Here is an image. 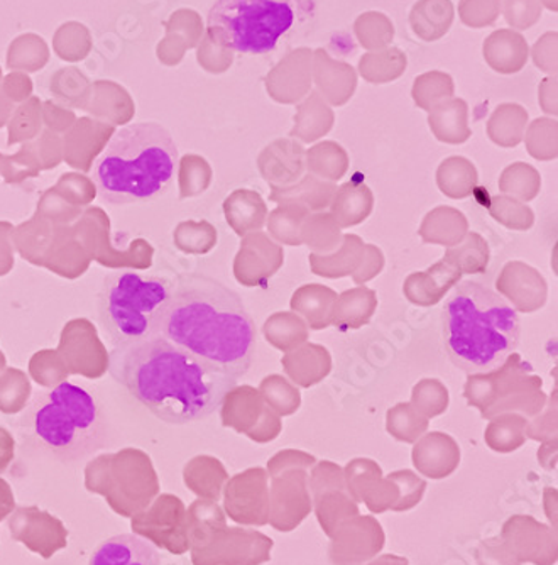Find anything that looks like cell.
Wrapping results in <instances>:
<instances>
[{"mask_svg": "<svg viewBox=\"0 0 558 565\" xmlns=\"http://www.w3.org/2000/svg\"><path fill=\"white\" fill-rule=\"evenodd\" d=\"M88 565H163V562L151 542L132 533H122L101 542Z\"/></svg>", "mask_w": 558, "mask_h": 565, "instance_id": "13", "label": "cell"}, {"mask_svg": "<svg viewBox=\"0 0 558 565\" xmlns=\"http://www.w3.org/2000/svg\"><path fill=\"white\" fill-rule=\"evenodd\" d=\"M436 182L443 195L452 200H464L477 189L479 174L468 158L452 157L440 164Z\"/></svg>", "mask_w": 558, "mask_h": 565, "instance_id": "23", "label": "cell"}, {"mask_svg": "<svg viewBox=\"0 0 558 565\" xmlns=\"http://www.w3.org/2000/svg\"><path fill=\"white\" fill-rule=\"evenodd\" d=\"M334 124V116L322 106L315 107L310 104L300 110L297 117V127H294L291 136L301 139L303 142H313L315 139L322 138L330 131V127Z\"/></svg>", "mask_w": 558, "mask_h": 565, "instance_id": "37", "label": "cell"}, {"mask_svg": "<svg viewBox=\"0 0 558 565\" xmlns=\"http://www.w3.org/2000/svg\"><path fill=\"white\" fill-rule=\"evenodd\" d=\"M283 263V246L275 243L269 234L258 231L243 237L234 262V276L243 287H262L281 269Z\"/></svg>", "mask_w": 558, "mask_h": 565, "instance_id": "8", "label": "cell"}, {"mask_svg": "<svg viewBox=\"0 0 558 565\" xmlns=\"http://www.w3.org/2000/svg\"><path fill=\"white\" fill-rule=\"evenodd\" d=\"M544 381L537 374H526L515 388L509 390L496 405L491 406L487 412H484L486 417L493 415L504 414V412H522L525 415H537L545 403H547V395H545Z\"/></svg>", "mask_w": 558, "mask_h": 565, "instance_id": "22", "label": "cell"}, {"mask_svg": "<svg viewBox=\"0 0 558 565\" xmlns=\"http://www.w3.org/2000/svg\"><path fill=\"white\" fill-rule=\"evenodd\" d=\"M411 405L425 417L443 414L449 406V390L436 377H425L415 384L411 392Z\"/></svg>", "mask_w": 558, "mask_h": 565, "instance_id": "35", "label": "cell"}, {"mask_svg": "<svg viewBox=\"0 0 558 565\" xmlns=\"http://www.w3.org/2000/svg\"><path fill=\"white\" fill-rule=\"evenodd\" d=\"M110 374L161 422L193 424L215 414L237 380L167 339L116 345Z\"/></svg>", "mask_w": 558, "mask_h": 565, "instance_id": "1", "label": "cell"}, {"mask_svg": "<svg viewBox=\"0 0 558 565\" xmlns=\"http://www.w3.org/2000/svg\"><path fill=\"white\" fill-rule=\"evenodd\" d=\"M309 214L307 209L294 205V203H279L278 207L266 218L269 237L275 243L285 244V246H301L300 228L304 217Z\"/></svg>", "mask_w": 558, "mask_h": 565, "instance_id": "30", "label": "cell"}, {"mask_svg": "<svg viewBox=\"0 0 558 565\" xmlns=\"http://www.w3.org/2000/svg\"><path fill=\"white\" fill-rule=\"evenodd\" d=\"M385 263L386 259L383 250L374 246V244H366V246H364L363 262H361L357 271L352 275V279H354V282H357V287H361L364 282L376 278V276L385 269Z\"/></svg>", "mask_w": 558, "mask_h": 565, "instance_id": "41", "label": "cell"}, {"mask_svg": "<svg viewBox=\"0 0 558 565\" xmlns=\"http://www.w3.org/2000/svg\"><path fill=\"white\" fill-rule=\"evenodd\" d=\"M157 335L240 380L256 352V327L239 295L200 273L174 276ZM154 335V338H157Z\"/></svg>", "mask_w": 558, "mask_h": 565, "instance_id": "2", "label": "cell"}, {"mask_svg": "<svg viewBox=\"0 0 558 565\" xmlns=\"http://www.w3.org/2000/svg\"><path fill=\"white\" fill-rule=\"evenodd\" d=\"M496 290L519 313L538 312L548 301L547 279L537 268L523 262H509L503 266L496 279Z\"/></svg>", "mask_w": 558, "mask_h": 565, "instance_id": "9", "label": "cell"}, {"mask_svg": "<svg viewBox=\"0 0 558 565\" xmlns=\"http://www.w3.org/2000/svg\"><path fill=\"white\" fill-rule=\"evenodd\" d=\"M176 243L186 253L205 254L217 244V231L208 222H185L178 227Z\"/></svg>", "mask_w": 558, "mask_h": 565, "instance_id": "38", "label": "cell"}, {"mask_svg": "<svg viewBox=\"0 0 558 565\" xmlns=\"http://www.w3.org/2000/svg\"><path fill=\"white\" fill-rule=\"evenodd\" d=\"M304 164L310 174L337 183L347 174L348 157L337 142H320L304 152Z\"/></svg>", "mask_w": 558, "mask_h": 565, "instance_id": "26", "label": "cell"}, {"mask_svg": "<svg viewBox=\"0 0 558 565\" xmlns=\"http://www.w3.org/2000/svg\"><path fill=\"white\" fill-rule=\"evenodd\" d=\"M529 373L532 370L523 361L522 355L513 352L496 370L490 373L469 374L464 384V396L469 405L475 406L484 414Z\"/></svg>", "mask_w": 558, "mask_h": 565, "instance_id": "10", "label": "cell"}, {"mask_svg": "<svg viewBox=\"0 0 558 565\" xmlns=\"http://www.w3.org/2000/svg\"><path fill=\"white\" fill-rule=\"evenodd\" d=\"M389 430L401 439H410L427 428V418L421 417L410 403H399L388 414Z\"/></svg>", "mask_w": 558, "mask_h": 565, "instance_id": "39", "label": "cell"}, {"mask_svg": "<svg viewBox=\"0 0 558 565\" xmlns=\"http://www.w3.org/2000/svg\"><path fill=\"white\" fill-rule=\"evenodd\" d=\"M258 392L266 405L279 415L293 414L301 403L300 390L281 374L266 376L259 384Z\"/></svg>", "mask_w": 558, "mask_h": 565, "instance_id": "32", "label": "cell"}, {"mask_svg": "<svg viewBox=\"0 0 558 565\" xmlns=\"http://www.w3.org/2000/svg\"><path fill=\"white\" fill-rule=\"evenodd\" d=\"M525 124V110L516 106H503V109L491 117L487 132L491 141L496 142L501 148H515L522 142Z\"/></svg>", "mask_w": 558, "mask_h": 565, "instance_id": "33", "label": "cell"}, {"mask_svg": "<svg viewBox=\"0 0 558 565\" xmlns=\"http://www.w3.org/2000/svg\"><path fill=\"white\" fill-rule=\"evenodd\" d=\"M541 189V177L537 168L528 163H513L501 173V195L512 196L519 202H533Z\"/></svg>", "mask_w": 558, "mask_h": 565, "instance_id": "31", "label": "cell"}, {"mask_svg": "<svg viewBox=\"0 0 558 565\" xmlns=\"http://www.w3.org/2000/svg\"><path fill=\"white\" fill-rule=\"evenodd\" d=\"M171 290L173 279L160 275L132 269L107 275L98 295V317L114 348L154 338Z\"/></svg>", "mask_w": 558, "mask_h": 565, "instance_id": "6", "label": "cell"}, {"mask_svg": "<svg viewBox=\"0 0 558 565\" xmlns=\"http://www.w3.org/2000/svg\"><path fill=\"white\" fill-rule=\"evenodd\" d=\"M266 341L278 349V351L287 352L300 348L301 344L309 341L310 329L304 320L294 312H276L266 320L262 327Z\"/></svg>", "mask_w": 558, "mask_h": 565, "instance_id": "24", "label": "cell"}, {"mask_svg": "<svg viewBox=\"0 0 558 565\" xmlns=\"http://www.w3.org/2000/svg\"><path fill=\"white\" fill-rule=\"evenodd\" d=\"M212 170L202 158L186 157L182 164V195L190 196L202 193L211 185Z\"/></svg>", "mask_w": 558, "mask_h": 565, "instance_id": "40", "label": "cell"}, {"mask_svg": "<svg viewBox=\"0 0 558 565\" xmlns=\"http://www.w3.org/2000/svg\"><path fill=\"white\" fill-rule=\"evenodd\" d=\"M259 173L271 186L293 185L307 171L304 151L291 139H278L262 149L258 158Z\"/></svg>", "mask_w": 558, "mask_h": 565, "instance_id": "12", "label": "cell"}, {"mask_svg": "<svg viewBox=\"0 0 558 565\" xmlns=\"http://www.w3.org/2000/svg\"><path fill=\"white\" fill-rule=\"evenodd\" d=\"M337 192V185L325 182L315 174H303L293 185L271 186L269 200L275 203H294L307 209L310 214L313 212H325Z\"/></svg>", "mask_w": 558, "mask_h": 565, "instance_id": "15", "label": "cell"}, {"mask_svg": "<svg viewBox=\"0 0 558 565\" xmlns=\"http://www.w3.org/2000/svg\"><path fill=\"white\" fill-rule=\"evenodd\" d=\"M342 237V228L330 212H313L307 215L301 224V244L309 247L313 254L334 253L341 246Z\"/></svg>", "mask_w": 558, "mask_h": 565, "instance_id": "25", "label": "cell"}, {"mask_svg": "<svg viewBox=\"0 0 558 565\" xmlns=\"http://www.w3.org/2000/svg\"><path fill=\"white\" fill-rule=\"evenodd\" d=\"M364 243L355 234H344L341 246L330 254H310V268L313 275L322 278L339 279L352 276L361 266L364 256Z\"/></svg>", "mask_w": 558, "mask_h": 565, "instance_id": "19", "label": "cell"}, {"mask_svg": "<svg viewBox=\"0 0 558 565\" xmlns=\"http://www.w3.org/2000/svg\"><path fill=\"white\" fill-rule=\"evenodd\" d=\"M178 148L167 127L138 122L114 135L94 167L101 200L112 205L152 202L173 182Z\"/></svg>", "mask_w": 558, "mask_h": 565, "instance_id": "5", "label": "cell"}, {"mask_svg": "<svg viewBox=\"0 0 558 565\" xmlns=\"http://www.w3.org/2000/svg\"><path fill=\"white\" fill-rule=\"evenodd\" d=\"M443 258L452 263L462 273V276L482 275L490 266V244L481 234L469 231L461 243L446 250Z\"/></svg>", "mask_w": 558, "mask_h": 565, "instance_id": "27", "label": "cell"}, {"mask_svg": "<svg viewBox=\"0 0 558 565\" xmlns=\"http://www.w3.org/2000/svg\"><path fill=\"white\" fill-rule=\"evenodd\" d=\"M339 295L325 285H303L291 297V312L300 316L312 330H323L330 327L332 310Z\"/></svg>", "mask_w": 558, "mask_h": 565, "instance_id": "20", "label": "cell"}, {"mask_svg": "<svg viewBox=\"0 0 558 565\" xmlns=\"http://www.w3.org/2000/svg\"><path fill=\"white\" fill-rule=\"evenodd\" d=\"M373 211L374 193L363 180H351L337 186V192L330 203V215L341 228L363 224Z\"/></svg>", "mask_w": 558, "mask_h": 565, "instance_id": "16", "label": "cell"}, {"mask_svg": "<svg viewBox=\"0 0 558 565\" xmlns=\"http://www.w3.org/2000/svg\"><path fill=\"white\" fill-rule=\"evenodd\" d=\"M526 149L537 161H554L557 158V124L545 119L533 124L526 136Z\"/></svg>", "mask_w": 558, "mask_h": 565, "instance_id": "36", "label": "cell"}, {"mask_svg": "<svg viewBox=\"0 0 558 565\" xmlns=\"http://www.w3.org/2000/svg\"><path fill=\"white\" fill-rule=\"evenodd\" d=\"M469 233V221L461 211L440 205L425 215L418 234L425 244L443 246L446 249L457 246Z\"/></svg>", "mask_w": 558, "mask_h": 565, "instance_id": "18", "label": "cell"}, {"mask_svg": "<svg viewBox=\"0 0 558 565\" xmlns=\"http://www.w3.org/2000/svg\"><path fill=\"white\" fill-rule=\"evenodd\" d=\"M293 22V8L285 0H217L208 12L207 30L221 46L266 55Z\"/></svg>", "mask_w": 558, "mask_h": 565, "instance_id": "7", "label": "cell"}, {"mask_svg": "<svg viewBox=\"0 0 558 565\" xmlns=\"http://www.w3.org/2000/svg\"><path fill=\"white\" fill-rule=\"evenodd\" d=\"M265 408V399L261 398L258 390L247 384L234 386L222 402L225 424L237 425V427H246L249 422L261 418Z\"/></svg>", "mask_w": 558, "mask_h": 565, "instance_id": "28", "label": "cell"}, {"mask_svg": "<svg viewBox=\"0 0 558 565\" xmlns=\"http://www.w3.org/2000/svg\"><path fill=\"white\" fill-rule=\"evenodd\" d=\"M461 279L462 273L452 263L442 258L427 271L411 273L406 276L403 294L406 300L417 307H433L447 297L457 282H461Z\"/></svg>", "mask_w": 558, "mask_h": 565, "instance_id": "11", "label": "cell"}, {"mask_svg": "<svg viewBox=\"0 0 558 565\" xmlns=\"http://www.w3.org/2000/svg\"><path fill=\"white\" fill-rule=\"evenodd\" d=\"M450 361L468 374L490 373L522 342V322L500 295L477 281L461 282L442 312Z\"/></svg>", "mask_w": 558, "mask_h": 565, "instance_id": "3", "label": "cell"}, {"mask_svg": "<svg viewBox=\"0 0 558 565\" xmlns=\"http://www.w3.org/2000/svg\"><path fill=\"white\" fill-rule=\"evenodd\" d=\"M377 295L371 288L361 287L345 290L335 300L330 326L339 329L357 330L367 326L376 313Z\"/></svg>", "mask_w": 558, "mask_h": 565, "instance_id": "21", "label": "cell"}, {"mask_svg": "<svg viewBox=\"0 0 558 565\" xmlns=\"http://www.w3.org/2000/svg\"><path fill=\"white\" fill-rule=\"evenodd\" d=\"M224 211L228 225L240 237L261 231L269 214L261 193L247 189L230 193L225 200Z\"/></svg>", "mask_w": 558, "mask_h": 565, "instance_id": "17", "label": "cell"}, {"mask_svg": "<svg viewBox=\"0 0 558 565\" xmlns=\"http://www.w3.org/2000/svg\"><path fill=\"white\" fill-rule=\"evenodd\" d=\"M523 425L525 420L519 415H501L490 427V439L493 437L496 443H504L506 439L515 440Z\"/></svg>", "mask_w": 558, "mask_h": 565, "instance_id": "42", "label": "cell"}, {"mask_svg": "<svg viewBox=\"0 0 558 565\" xmlns=\"http://www.w3.org/2000/svg\"><path fill=\"white\" fill-rule=\"evenodd\" d=\"M490 214L509 231L526 233L535 225V212L528 203L519 202L512 196L496 195L491 199Z\"/></svg>", "mask_w": 558, "mask_h": 565, "instance_id": "34", "label": "cell"}, {"mask_svg": "<svg viewBox=\"0 0 558 565\" xmlns=\"http://www.w3.org/2000/svg\"><path fill=\"white\" fill-rule=\"evenodd\" d=\"M285 374L300 388H312L332 371V355L323 345L304 342L281 359Z\"/></svg>", "mask_w": 558, "mask_h": 565, "instance_id": "14", "label": "cell"}, {"mask_svg": "<svg viewBox=\"0 0 558 565\" xmlns=\"http://www.w3.org/2000/svg\"><path fill=\"white\" fill-rule=\"evenodd\" d=\"M18 428L24 449L60 462H76L104 447L107 415L94 392L63 381L31 399Z\"/></svg>", "mask_w": 558, "mask_h": 565, "instance_id": "4", "label": "cell"}, {"mask_svg": "<svg viewBox=\"0 0 558 565\" xmlns=\"http://www.w3.org/2000/svg\"><path fill=\"white\" fill-rule=\"evenodd\" d=\"M430 126L436 138L447 145H462L471 138V129L468 126V106L461 100L446 104L431 114Z\"/></svg>", "mask_w": 558, "mask_h": 565, "instance_id": "29", "label": "cell"}]
</instances>
